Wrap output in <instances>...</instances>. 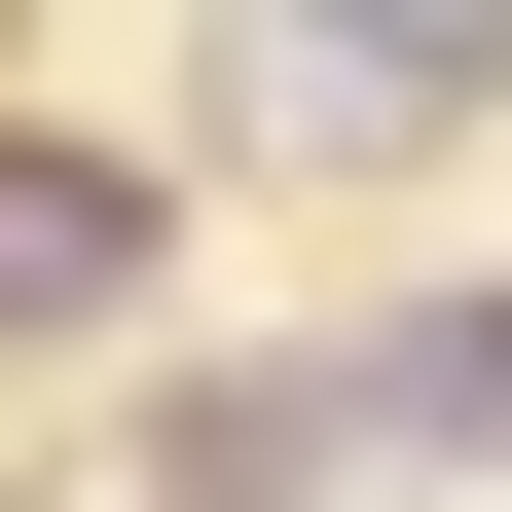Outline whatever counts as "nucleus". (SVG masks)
<instances>
[{"label": "nucleus", "instance_id": "f03ea898", "mask_svg": "<svg viewBox=\"0 0 512 512\" xmlns=\"http://www.w3.org/2000/svg\"><path fill=\"white\" fill-rule=\"evenodd\" d=\"M110 293H147V183L110 147H0V330H110Z\"/></svg>", "mask_w": 512, "mask_h": 512}, {"label": "nucleus", "instance_id": "f257e3e1", "mask_svg": "<svg viewBox=\"0 0 512 512\" xmlns=\"http://www.w3.org/2000/svg\"><path fill=\"white\" fill-rule=\"evenodd\" d=\"M512 37H256V147H476Z\"/></svg>", "mask_w": 512, "mask_h": 512}]
</instances>
